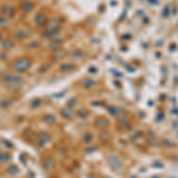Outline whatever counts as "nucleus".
<instances>
[{
  "label": "nucleus",
  "instance_id": "4",
  "mask_svg": "<svg viewBox=\"0 0 178 178\" xmlns=\"http://www.w3.org/2000/svg\"><path fill=\"white\" fill-rule=\"evenodd\" d=\"M14 36H16L17 39H25L30 36V32H29V30H26V29H20V30L16 31Z\"/></svg>",
  "mask_w": 178,
  "mask_h": 178
},
{
  "label": "nucleus",
  "instance_id": "12",
  "mask_svg": "<svg viewBox=\"0 0 178 178\" xmlns=\"http://www.w3.org/2000/svg\"><path fill=\"white\" fill-rule=\"evenodd\" d=\"M44 121L48 122V124H55L57 121V119L52 114H47V115H44Z\"/></svg>",
  "mask_w": 178,
  "mask_h": 178
},
{
  "label": "nucleus",
  "instance_id": "8",
  "mask_svg": "<svg viewBox=\"0 0 178 178\" xmlns=\"http://www.w3.org/2000/svg\"><path fill=\"white\" fill-rule=\"evenodd\" d=\"M75 68H76V65L74 63H65V64H63L62 67L60 68V70L62 72H67V71H70V70H74Z\"/></svg>",
  "mask_w": 178,
  "mask_h": 178
},
{
  "label": "nucleus",
  "instance_id": "10",
  "mask_svg": "<svg viewBox=\"0 0 178 178\" xmlns=\"http://www.w3.org/2000/svg\"><path fill=\"white\" fill-rule=\"evenodd\" d=\"M1 13H2V16L5 17L10 16V14L13 13V7L10 6V5H6V6H4V7L1 8Z\"/></svg>",
  "mask_w": 178,
  "mask_h": 178
},
{
  "label": "nucleus",
  "instance_id": "14",
  "mask_svg": "<svg viewBox=\"0 0 178 178\" xmlns=\"http://www.w3.org/2000/svg\"><path fill=\"white\" fill-rule=\"evenodd\" d=\"M11 159L10 153H0V163H7Z\"/></svg>",
  "mask_w": 178,
  "mask_h": 178
},
{
  "label": "nucleus",
  "instance_id": "15",
  "mask_svg": "<svg viewBox=\"0 0 178 178\" xmlns=\"http://www.w3.org/2000/svg\"><path fill=\"white\" fill-rule=\"evenodd\" d=\"M64 52H63L62 50H56V51H54V57L55 58H57V60H61V58H63L64 57Z\"/></svg>",
  "mask_w": 178,
  "mask_h": 178
},
{
  "label": "nucleus",
  "instance_id": "13",
  "mask_svg": "<svg viewBox=\"0 0 178 178\" xmlns=\"http://www.w3.org/2000/svg\"><path fill=\"white\" fill-rule=\"evenodd\" d=\"M7 172L11 175V176H17V175L19 173V169L17 168L16 165H11V166L7 169Z\"/></svg>",
  "mask_w": 178,
  "mask_h": 178
},
{
  "label": "nucleus",
  "instance_id": "11",
  "mask_svg": "<svg viewBox=\"0 0 178 178\" xmlns=\"http://www.w3.org/2000/svg\"><path fill=\"white\" fill-rule=\"evenodd\" d=\"M58 19L57 18H52L51 20H49V23H47L48 29H57V25H58Z\"/></svg>",
  "mask_w": 178,
  "mask_h": 178
},
{
  "label": "nucleus",
  "instance_id": "16",
  "mask_svg": "<svg viewBox=\"0 0 178 178\" xmlns=\"http://www.w3.org/2000/svg\"><path fill=\"white\" fill-rule=\"evenodd\" d=\"M6 22H7V18H6V17H0V25L6 24Z\"/></svg>",
  "mask_w": 178,
  "mask_h": 178
},
{
  "label": "nucleus",
  "instance_id": "6",
  "mask_svg": "<svg viewBox=\"0 0 178 178\" xmlns=\"http://www.w3.org/2000/svg\"><path fill=\"white\" fill-rule=\"evenodd\" d=\"M58 35V30L57 29H48L47 31L43 33V37L44 38H52L55 36Z\"/></svg>",
  "mask_w": 178,
  "mask_h": 178
},
{
  "label": "nucleus",
  "instance_id": "9",
  "mask_svg": "<svg viewBox=\"0 0 178 178\" xmlns=\"http://www.w3.org/2000/svg\"><path fill=\"white\" fill-rule=\"evenodd\" d=\"M61 114H62L63 118H65V119H72V115H74V113H72V110L70 108H63L61 109Z\"/></svg>",
  "mask_w": 178,
  "mask_h": 178
},
{
  "label": "nucleus",
  "instance_id": "3",
  "mask_svg": "<svg viewBox=\"0 0 178 178\" xmlns=\"http://www.w3.org/2000/svg\"><path fill=\"white\" fill-rule=\"evenodd\" d=\"M55 159L52 157H47L44 160H43V165H44V168L47 169V170H52L55 168Z\"/></svg>",
  "mask_w": 178,
  "mask_h": 178
},
{
  "label": "nucleus",
  "instance_id": "7",
  "mask_svg": "<svg viewBox=\"0 0 178 178\" xmlns=\"http://www.w3.org/2000/svg\"><path fill=\"white\" fill-rule=\"evenodd\" d=\"M33 2L32 1H23V4H22V10H23L24 12H29V11H31L32 8H33Z\"/></svg>",
  "mask_w": 178,
  "mask_h": 178
},
{
  "label": "nucleus",
  "instance_id": "5",
  "mask_svg": "<svg viewBox=\"0 0 178 178\" xmlns=\"http://www.w3.org/2000/svg\"><path fill=\"white\" fill-rule=\"evenodd\" d=\"M47 23H48L47 16H45L44 13H38V16L36 17V24H37L38 26H43V25H45Z\"/></svg>",
  "mask_w": 178,
  "mask_h": 178
},
{
  "label": "nucleus",
  "instance_id": "2",
  "mask_svg": "<svg viewBox=\"0 0 178 178\" xmlns=\"http://www.w3.org/2000/svg\"><path fill=\"white\" fill-rule=\"evenodd\" d=\"M2 81L6 83H10V85H18L23 81V78L17 76V75H13V74H6L2 76Z\"/></svg>",
  "mask_w": 178,
  "mask_h": 178
},
{
  "label": "nucleus",
  "instance_id": "1",
  "mask_svg": "<svg viewBox=\"0 0 178 178\" xmlns=\"http://www.w3.org/2000/svg\"><path fill=\"white\" fill-rule=\"evenodd\" d=\"M32 65V61L29 57H23L17 60L16 62L12 64V69L16 72H25L27 69H30Z\"/></svg>",
  "mask_w": 178,
  "mask_h": 178
}]
</instances>
